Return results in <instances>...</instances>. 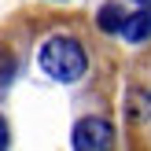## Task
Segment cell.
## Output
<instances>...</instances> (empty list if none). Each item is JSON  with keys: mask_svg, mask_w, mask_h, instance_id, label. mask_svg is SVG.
Wrapping results in <instances>:
<instances>
[{"mask_svg": "<svg viewBox=\"0 0 151 151\" xmlns=\"http://www.w3.org/2000/svg\"><path fill=\"white\" fill-rule=\"evenodd\" d=\"M11 78H15V55L0 48V88H4L7 81H11Z\"/></svg>", "mask_w": 151, "mask_h": 151, "instance_id": "obj_5", "label": "cell"}, {"mask_svg": "<svg viewBox=\"0 0 151 151\" xmlns=\"http://www.w3.org/2000/svg\"><path fill=\"white\" fill-rule=\"evenodd\" d=\"M125 7L122 4H103L100 7V15H96V26L103 29V33H122V26H125Z\"/></svg>", "mask_w": 151, "mask_h": 151, "instance_id": "obj_4", "label": "cell"}, {"mask_svg": "<svg viewBox=\"0 0 151 151\" xmlns=\"http://www.w3.org/2000/svg\"><path fill=\"white\" fill-rule=\"evenodd\" d=\"M114 144V133L103 118H81L74 125V147L78 151H103Z\"/></svg>", "mask_w": 151, "mask_h": 151, "instance_id": "obj_2", "label": "cell"}, {"mask_svg": "<svg viewBox=\"0 0 151 151\" xmlns=\"http://www.w3.org/2000/svg\"><path fill=\"white\" fill-rule=\"evenodd\" d=\"M7 144H11V129H7V122L0 118V151H4Z\"/></svg>", "mask_w": 151, "mask_h": 151, "instance_id": "obj_6", "label": "cell"}, {"mask_svg": "<svg viewBox=\"0 0 151 151\" xmlns=\"http://www.w3.org/2000/svg\"><path fill=\"white\" fill-rule=\"evenodd\" d=\"M122 37L125 41H133V44H144L151 41V7H137V11L125 19V26H122Z\"/></svg>", "mask_w": 151, "mask_h": 151, "instance_id": "obj_3", "label": "cell"}, {"mask_svg": "<svg viewBox=\"0 0 151 151\" xmlns=\"http://www.w3.org/2000/svg\"><path fill=\"white\" fill-rule=\"evenodd\" d=\"M137 4H151V0H137Z\"/></svg>", "mask_w": 151, "mask_h": 151, "instance_id": "obj_7", "label": "cell"}, {"mask_svg": "<svg viewBox=\"0 0 151 151\" xmlns=\"http://www.w3.org/2000/svg\"><path fill=\"white\" fill-rule=\"evenodd\" d=\"M37 59H41V70L52 81H78L85 74V66H88V55L81 48V41L78 37H66V33L48 37L41 44V55Z\"/></svg>", "mask_w": 151, "mask_h": 151, "instance_id": "obj_1", "label": "cell"}]
</instances>
